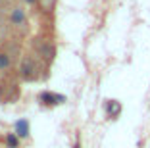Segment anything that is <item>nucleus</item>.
Returning <instances> with one entry per match:
<instances>
[{
    "mask_svg": "<svg viewBox=\"0 0 150 148\" xmlns=\"http://www.w3.org/2000/svg\"><path fill=\"white\" fill-rule=\"evenodd\" d=\"M10 23L13 27H27L29 18H27V10L23 6H13L10 12Z\"/></svg>",
    "mask_w": 150,
    "mask_h": 148,
    "instance_id": "1",
    "label": "nucleus"
},
{
    "mask_svg": "<svg viewBox=\"0 0 150 148\" xmlns=\"http://www.w3.org/2000/svg\"><path fill=\"white\" fill-rule=\"evenodd\" d=\"M19 73L25 81H31V79L37 77V64L35 60H31L29 56H25L21 60V65H19Z\"/></svg>",
    "mask_w": 150,
    "mask_h": 148,
    "instance_id": "2",
    "label": "nucleus"
},
{
    "mask_svg": "<svg viewBox=\"0 0 150 148\" xmlns=\"http://www.w3.org/2000/svg\"><path fill=\"white\" fill-rule=\"evenodd\" d=\"M39 102L42 106H56V104L66 102V96L64 94H56V92H50V91H42L39 94Z\"/></svg>",
    "mask_w": 150,
    "mask_h": 148,
    "instance_id": "3",
    "label": "nucleus"
},
{
    "mask_svg": "<svg viewBox=\"0 0 150 148\" xmlns=\"http://www.w3.org/2000/svg\"><path fill=\"white\" fill-rule=\"evenodd\" d=\"M37 52H39V56L42 58L44 62H50L54 58V54H56V48H54V44L50 42H42L37 46Z\"/></svg>",
    "mask_w": 150,
    "mask_h": 148,
    "instance_id": "4",
    "label": "nucleus"
},
{
    "mask_svg": "<svg viewBox=\"0 0 150 148\" xmlns=\"http://www.w3.org/2000/svg\"><path fill=\"white\" fill-rule=\"evenodd\" d=\"M29 133H31L29 121H27V119H18V121H16V135H18L19 139H27Z\"/></svg>",
    "mask_w": 150,
    "mask_h": 148,
    "instance_id": "5",
    "label": "nucleus"
},
{
    "mask_svg": "<svg viewBox=\"0 0 150 148\" xmlns=\"http://www.w3.org/2000/svg\"><path fill=\"white\" fill-rule=\"evenodd\" d=\"M106 113L110 119H115L121 113V104H119L117 100H108L106 102Z\"/></svg>",
    "mask_w": 150,
    "mask_h": 148,
    "instance_id": "6",
    "label": "nucleus"
},
{
    "mask_svg": "<svg viewBox=\"0 0 150 148\" xmlns=\"http://www.w3.org/2000/svg\"><path fill=\"white\" fill-rule=\"evenodd\" d=\"M12 67V54L0 52V71H8Z\"/></svg>",
    "mask_w": 150,
    "mask_h": 148,
    "instance_id": "7",
    "label": "nucleus"
},
{
    "mask_svg": "<svg viewBox=\"0 0 150 148\" xmlns=\"http://www.w3.org/2000/svg\"><path fill=\"white\" fill-rule=\"evenodd\" d=\"M19 137L16 135V133H6L4 135V142H6V146L8 148H19Z\"/></svg>",
    "mask_w": 150,
    "mask_h": 148,
    "instance_id": "8",
    "label": "nucleus"
},
{
    "mask_svg": "<svg viewBox=\"0 0 150 148\" xmlns=\"http://www.w3.org/2000/svg\"><path fill=\"white\" fill-rule=\"evenodd\" d=\"M25 4H29V6H35V4H39V0H23Z\"/></svg>",
    "mask_w": 150,
    "mask_h": 148,
    "instance_id": "9",
    "label": "nucleus"
},
{
    "mask_svg": "<svg viewBox=\"0 0 150 148\" xmlns=\"http://www.w3.org/2000/svg\"><path fill=\"white\" fill-rule=\"evenodd\" d=\"M73 148H81V142H79V139L75 140V144H73Z\"/></svg>",
    "mask_w": 150,
    "mask_h": 148,
    "instance_id": "10",
    "label": "nucleus"
},
{
    "mask_svg": "<svg viewBox=\"0 0 150 148\" xmlns=\"http://www.w3.org/2000/svg\"><path fill=\"white\" fill-rule=\"evenodd\" d=\"M0 44H2V39H0Z\"/></svg>",
    "mask_w": 150,
    "mask_h": 148,
    "instance_id": "11",
    "label": "nucleus"
}]
</instances>
